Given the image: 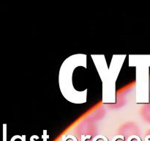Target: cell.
I'll list each match as a JSON object with an SVG mask.
<instances>
[{"instance_id": "6da1fadb", "label": "cell", "mask_w": 150, "mask_h": 141, "mask_svg": "<svg viewBox=\"0 0 150 141\" xmlns=\"http://www.w3.org/2000/svg\"><path fill=\"white\" fill-rule=\"evenodd\" d=\"M127 54H114L110 66L108 67L104 54H91L98 74L102 81L103 104H116V83L120 71L123 66Z\"/></svg>"}, {"instance_id": "30bf717a", "label": "cell", "mask_w": 150, "mask_h": 141, "mask_svg": "<svg viewBox=\"0 0 150 141\" xmlns=\"http://www.w3.org/2000/svg\"><path fill=\"white\" fill-rule=\"evenodd\" d=\"M145 141H150L149 140V135H147V136L145 138Z\"/></svg>"}, {"instance_id": "277c9868", "label": "cell", "mask_w": 150, "mask_h": 141, "mask_svg": "<svg viewBox=\"0 0 150 141\" xmlns=\"http://www.w3.org/2000/svg\"><path fill=\"white\" fill-rule=\"evenodd\" d=\"M49 138V136L47 135V130H43V135H42V139L43 141H47L48 139Z\"/></svg>"}, {"instance_id": "3957f363", "label": "cell", "mask_w": 150, "mask_h": 141, "mask_svg": "<svg viewBox=\"0 0 150 141\" xmlns=\"http://www.w3.org/2000/svg\"><path fill=\"white\" fill-rule=\"evenodd\" d=\"M129 67L136 68V104L149 103L150 55L129 56Z\"/></svg>"}, {"instance_id": "ba28073f", "label": "cell", "mask_w": 150, "mask_h": 141, "mask_svg": "<svg viewBox=\"0 0 150 141\" xmlns=\"http://www.w3.org/2000/svg\"><path fill=\"white\" fill-rule=\"evenodd\" d=\"M66 135H63L62 138V141H67V138H66Z\"/></svg>"}, {"instance_id": "52a82bcc", "label": "cell", "mask_w": 150, "mask_h": 141, "mask_svg": "<svg viewBox=\"0 0 150 141\" xmlns=\"http://www.w3.org/2000/svg\"><path fill=\"white\" fill-rule=\"evenodd\" d=\"M35 135H32V136L30 138V141H36L35 140Z\"/></svg>"}, {"instance_id": "9c48e42d", "label": "cell", "mask_w": 150, "mask_h": 141, "mask_svg": "<svg viewBox=\"0 0 150 141\" xmlns=\"http://www.w3.org/2000/svg\"><path fill=\"white\" fill-rule=\"evenodd\" d=\"M21 141H26V135H23L22 136V140Z\"/></svg>"}, {"instance_id": "7a4b0ae2", "label": "cell", "mask_w": 150, "mask_h": 141, "mask_svg": "<svg viewBox=\"0 0 150 141\" xmlns=\"http://www.w3.org/2000/svg\"><path fill=\"white\" fill-rule=\"evenodd\" d=\"M79 66L87 68V56L76 54L65 59L60 67L59 73V86L64 98L73 104L81 105L87 102L88 90H77L73 86V74L75 69Z\"/></svg>"}, {"instance_id": "5b68a950", "label": "cell", "mask_w": 150, "mask_h": 141, "mask_svg": "<svg viewBox=\"0 0 150 141\" xmlns=\"http://www.w3.org/2000/svg\"><path fill=\"white\" fill-rule=\"evenodd\" d=\"M92 136L91 135H81V141H86L87 139H91Z\"/></svg>"}, {"instance_id": "8992f818", "label": "cell", "mask_w": 150, "mask_h": 141, "mask_svg": "<svg viewBox=\"0 0 150 141\" xmlns=\"http://www.w3.org/2000/svg\"><path fill=\"white\" fill-rule=\"evenodd\" d=\"M125 138V137H124L123 135H117V136H115L114 138H113L111 141H117L119 138Z\"/></svg>"}]
</instances>
